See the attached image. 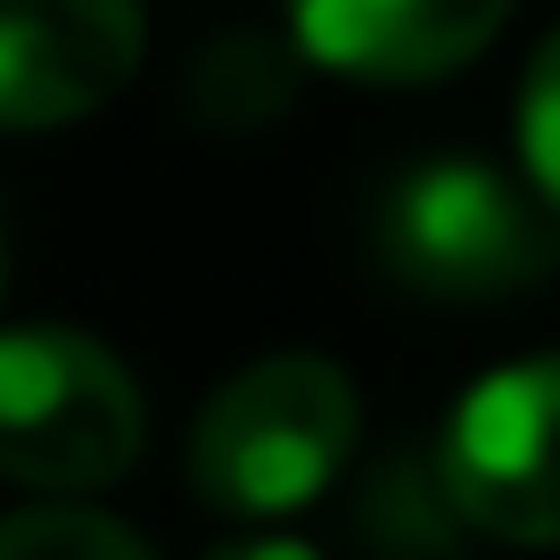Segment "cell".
Listing matches in <instances>:
<instances>
[{
	"label": "cell",
	"instance_id": "cell-1",
	"mask_svg": "<svg viewBox=\"0 0 560 560\" xmlns=\"http://www.w3.org/2000/svg\"><path fill=\"white\" fill-rule=\"evenodd\" d=\"M387 280L438 305H503L544 289L560 264V223L536 182L487 158H420L380 190L371 214Z\"/></svg>",
	"mask_w": 560,
	"mask_h": 560
},
{
	"label": "cell",
	"instance_id": "cell-2",
	"mask_svg": "<svg viewBox=\"0 0 560 560\" xmlns=\"http://www.w3.org/2000/svg\"><path fill=\"white\" fill-rule=\"evenodd\" d=\"M354 462V380L330 354H264L231 371L190 429V487L231 520H280Z\"/></svg>",
	"mask_w": 560,
	"mask_h": 560
},
{
	"label": "cell",
	"instance_id": "cell-3",
	"mask_svg": "<svg viewBox=\"0 0 560 560\" xmlns=\"http://www.w3.org/2000/svg\"><path fill=\"white\" fill-rule=\"evenodd\" d=\"M140 387L91 330H0V470L42 494H100L140 462Z\"/></svg>",
	"mask_w": 560,
	"mask_h": 560
},
{
	"label": "cell",
	"instance_id": "cell-4",
	"mask_svg": "<svg viewBox=\"0 0 560 560\" xmlns=\"http://www.w3.org/2000/svg\"><path fill=\"white\" fill-rule=\"evenodd\" d=\"M462 511L494 544H560V354L503 363L438 438Z\"/></svg>",
	"mask_w": 560,
	"mask_h": 560
},
{
	"label": "cell",
	"instance_id": "cell-5",
	"mask_svg": "<svg viewBox=\"0 0 560 560\" xmlns=\"http://www.w3.org/2000/svg\"><path fill=\"white\" fill-rule=\"evenodd\" d=\"M149 58L140 0H0V132H58L116 100Z\"/></svg>",
	"mask_w": 560,
	"mask_h": 560
},
{
	"label": "cell",
	"instance_id": "cell-6",
	"mask_svg": "<svg viewBox=\"0 0 560 560\" xmlns=\"http://www.w3.org/2000/svg\"><path fill=\"white\" fill-rule=\"evenodd\" d=\"M520 0H289L298 58L347 83H438L470 67Z\"/></svg>",
	"mask_w": 560,
	"mask_h": 560
},
{
	"label": "cell",
	"instance_id": "cell-7",
	"mask_svg": "<svg viewBox=\"0 0 560 560\" xmlns=\"http://www.w3.org/2000/svg\"><path fill=\"white\" fill-rule=\"evenodd\" d=\"M347 536L371 560H462V536H478L462 511L454 478H445L438 445L429 454H387L347 487Z\"/></svg>",
	"mask_w": 560,
	"mask_h": 560
},
{
	"label": "cell",
	"instance_id": "cell-8",
	"mask_svg": "<svg viewBox=\"0 0 560 560\" xmlns=\"http://www.w3.org/2000/svg\"><path fill=\"white\" fill-rule=\"evenodd\" d=\"M298 107V50H280L272 34H214L182 74V116L214 140H256Z\"/></svg>",
	"mask_w": 560,
	"mask_h": 560
},
{
	"label": "cell",
	"instance_id": "cell-9",
	"mask_svg": "<svg viewBox=\"0 0 560 560\" xmlns=\"http://www.w3.org/2000/svg\"><path fill=\"white\" fill-rule=\"evenodd\" d=\"M0 560H158V552L124 520L58 494V503H34V511H9V520H0Z\"/></svg>",
	"mask_w": 560,
	"mask_h": 560
},
{
	"label": "cell",
	"instance_id": "cell-10",
	"mask_svg": "<svg viewBox=\"0 0 560 560\" xmlns=\"http://www.w3.org/2000/svg\"><path fill=\"white\" fill-rule=\"evenodd\" d=\"M520 158L527 182L552 198L560 214V25L544 34V50L527 58V83H520Z\"/></svg>",
	"mask_w": 560,
	"mask_h": 560
},
{
	"label": "cell",
	"instance_id": "cell-11",
	"mask_svg": "<svg viewBox=\"0 0 560 560\" xmlns=\"http://www.w3.org/2000/svg\"><path fill=\"white\" fill-rule=\"evenodd\" d=\"M198 560H330V552H322V544H305V536H280V527H240V536L207 544Z\"/></svg>",
	"mask_w": 560,
	"mask_h": 560
},
{
	"label": "cell",
	"instance_id": "cell-12",
	"mask_svg": "<svg viewBox=\"0 0 560 560\" xmlns=\"http://www.w3.org/2000/svg\"><path fill=\"white\" fill-rule=\"evenodd\" d=\"M0 272H9V214H0Z\"/></svg>",
	"mask_w": 560,
	"mask_h": 560
}]
</instances>
